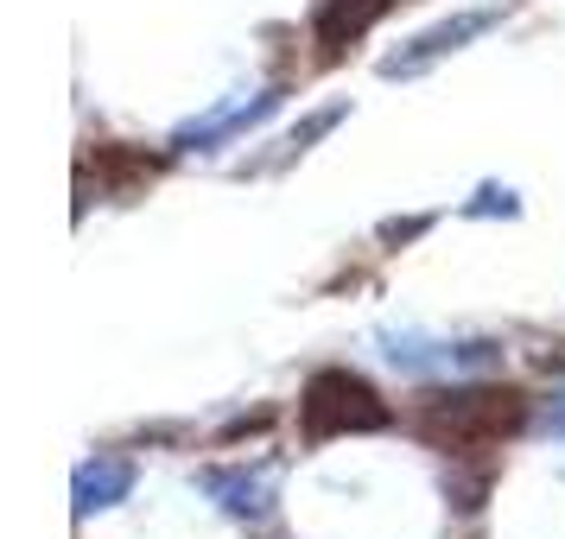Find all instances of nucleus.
<instances>
[{"instance_id": "1", "label": "nucleus", "mask_w": 565, "mask_h": 539, "mask_svg": "<svg viewBox=\"0 0 565 539\" xmlns=\"http://www.w3.org/2000/svg\"><path fill=\"white\" fill-rule=\"evenodd\" d=\"M521 425V394H495V387H458V394H426L419 407V432L433 438L438 451H477L495 444Z\"/></svg>"}, {"instance_id": "2", "label": "nucleus", "mask_w": 565, "mask_h": 539, "mask_svg": "<svg viewBox=\"0 0 565 539\" xmlns=\"http://www.w3.org/2000/svg\"><path fill=\"white\" fill-rule=\"evenodd\" d=\"M299 419H306L311 438H337V432H382L387 419V400L375 387L350 375V368H324L306 381V400H299Z\"/></svg>"}, {"instance_id": "3", "label": "nucleus", "mask_w": 565, "mask_h": 539, "mask_svg": "<svg viewBox=\"0 0 565 539\" xmlns=\"http://www.w3.org/2000/svg\"><path fill=\"white\" fill-rule=\"evenodd\" d=\"M483 26H489V13H463V20H451V26H438V32H426V39H413V52L387 57L382 71H387V77H413V71H426L433 57L458 52L463 39H477V32H483Z\"/></svg>"}, {"instance_id": "4", "label": "nucleus", "mask_w": 565, "mask_h": 539, "mask_svg": "<svg viewBox=\"0 0 565 539\" xmlns=\"http://www.w3.org/2000/svg\"><path fill=\"white\" fill-rule=\"evenodd\" d=\"M387 0H324V13H318V45H324V57H337L350 39H362V32L382 20Z\"/></svg>"}, {"instance_id": "5", "label": "nucleus", "mask_w": 565, "mask_h": 539, "mask_svg": "<svg viewBox=\"0 0 565 539\" xmlns=\"http://www.w3.org/2000/svg\"><path fill=\"white\" fill-rule=\"evenodd\" d=\"M134 470L121 457H103V463H83L77 470V514H96V508H115L128 495Z\"/></svg>"}, {"instance_id": "6", "label": "nucleus", "mask_w": 565, "mask_h": 539, "mask_svg": "<svg viewBox=\"0 0 565 539\" xmlns=\"http://www.w3.org/2000/svg\"><path fill=\"white\" fill-rule=\"evenodd\" d=\"M210 488H216V495H230L235 514H260V508H267V488L248 483V476H210Z\"/></svg>"}, {"instance_id": "7", "label": "nucleus", "mask_w": 565, "mask_h": 539, "mask_svg": "<svg viewBox=\"0 0 565 539\" xmlns=\"http://www.w3.org/2000/svg\"><path fill=\"white\" fill-rule=\"evenodd\" d=\"M546 425H553V438H565V394L553 400V412H546Z\"/></svg>"}]
</instances>
